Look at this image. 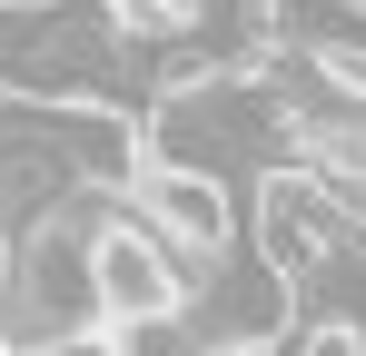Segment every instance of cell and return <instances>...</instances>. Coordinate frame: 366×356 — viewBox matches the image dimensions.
Returning <instances> with one entry per match:
<instances>
[{"instance_id":"1","label":"cell","mask_w":366,"mask_h":356,"mask_svg":"<svg viewBox=\"0 0 366 356\" xmlns=\"http://www.w3.org/2000/svg\"><path fill=\"white\" fill-rule=\"evenodd\" d=\"M129 40L109 0H0V89L10 99H109L129 79Z\"/></svg>"},{"instance_id":"2","label":"cell","mask_w":366,"mask_h":356,"mask_svg":"<svg viewBox=\"0 0 366 356\" xmlns=\"http://www.w3.org/2000/svg\"><path fill=\"white\" fill-rule=\"evenodd\" d=\"M89 267H99V307H109V347H119V327H159V317H188V277H179V237H159L139 208H119L99 218V237H89Z\"/></svg>"},{"instance_id":"3","label":"cell","mask_w":366,"mask_h":356,"mask_svg":"<svg viewBox=\"0 0 366 356\" xmlns=\"http://www.w3.org/2000/svg\"><path fill=\"white\" fill-rule=\"evenodd\" d=\"M129 208L149 218L159 237H179V247H238V188L208 169V159H139L129 169Z\"/></svg>"}]
</instances>
